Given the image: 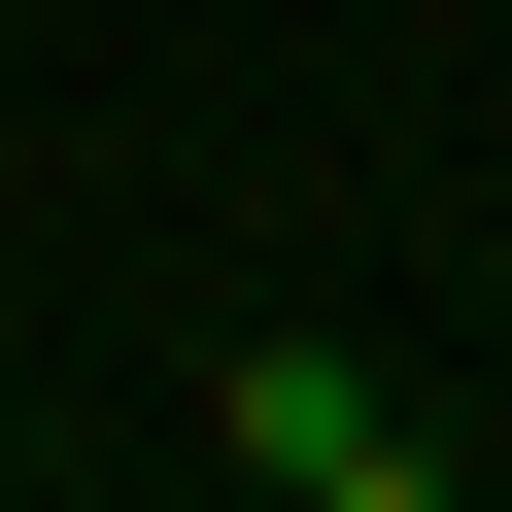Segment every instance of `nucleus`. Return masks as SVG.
<instances>
[{
    "label": "nucleus",
    "instance_id": "1",
    "mask_svg": "<svg viewBox=\"0 0 512 512\" xmlns=\"http://www.w3.org/2000/svg\"><path fill=\"white\" fill-rule=\"evenodd\" d=\"M205 444L274 478V512H410V478H444V444H410V410H376L342 342H239V376H205Z\"/></svg>",
    "mask_w": 512,
    "mask_h": 512
}]
</instances>
